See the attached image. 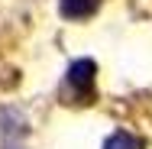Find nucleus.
<instances>
[{
  "label": "nucleus",
  "instance_id": "f257e3e1",
  "mask_svg": "<svg viewBox=\"0 0 152 149\" xmlns=\"http://www.w3.org/2000/svg\"><path fill=\"white\" fill-rule=\"evenodd\" d=\"M94 75H97V65L91 59H78L68 68V75H65V88L75 91L78 101H88L94 94Z\"/></svg>",
  "mask_w": 152,
  "mask_h": 149
},
{
  "label": "nucleus",
  "instance_id": "f03ea898",
  "mask_svg": "<svg viewBox=\"0 0 152 149\" xmlns=\"http://www.w3.org/2000/svg\"><path fill=\"white\" fill-rule=\"evenodd\" d=\"M58 10L65 20H88L97 13V0H58Z\"/></svg>",
  "mask_w": 152,
  "mask_h": 149
},
{
  "label": "nucleus",
  "instance_id": "7ed1b4c3",
  "mask_svg": "<svg viewBox=\"0 0 152 149\" xmlns=\"http://www.w3.org/2000/svg\"><path fill=\"white\" fill-rule=\"evenodd\" d=\"M104 149H142V143H139L133 133L117 130V133H110V136L104 139Z\"/></svg>",
  "mask_w": 152,
  "mask_h": 149
}]
</instances>
